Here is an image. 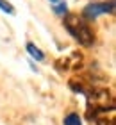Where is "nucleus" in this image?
<instances>
[{
	"label": "nucleus",
	"instance_id": "f257e3e1",
	"mask_svg": "<svg viewBox=\"0 0 116 125\" xmlns=\"http://www.w3.org/2000/svg\"><path fill=\"white\" fill-rule=\"evenodd\" d=\"M64 25H66L68 32L72 34L80 45H84V47L93 45L95 34H93V31L89 29V25H88V21H86L84 16H80V14H66Z\"/></svg>",
	"mask_w": 116,
	"mask_h": 125
},
{
	"label": "nucleus",
	"instance_id": "f03ea898",
	"mask_svg": "<svg viewBox=\"0 0 116 125\" xmlns=\"http://www.w3.org/2000/svg\"><path fill=\"white\" fill-rule=\"evenodd\" d=\"M107 13H114V0H109V2H93L89 5L84 7V18L86 20H95L102 14Z\"/></svg>",
	"mask_w": 116,
	"mask_h": 125
},
{
	"label": "nucleus",
	"instance_id": "7ed1b4c3",
	"mask_svg": "<svg viewBox=\"0 0 116 125\" xmlns=\"http://www.w3.org/2000/svg\"><path fill=\"white\" fill-rule=\"evenodd\" d=\"M27 52L32 55L36 61H43L45 59V54H43V50H39L34 43H27Z\"/></svg>",
	"mask_w": 116,
	"mask_h": 125
},
{
	"label": "nucleus",
	"instance_id": "20e7f679",
	"mask_svg": "<svg viewBox=\"0 0 116 125\" xmlns=\"http://www.w3.org/2000/svg\"><path fill=\"white\" fill-rule=\"evenodd\" d=\"M64 125H82V122H80V116L79 115L72 113V115H68L64 118Z\"/></svg>",
	"mask_w": 116,
	"mask_h": 125
},
{
	"label": "nucleus",
	"instance_id": "39448f33",
	"mask_svg": "<svg viewBox=\"0 0 116 125\" xmlns=\"http://www.w3.org/2000/svg\"><path fill=\"white\" fill-rule=\"evenodd\" d=\"M0 9H2L4 13H7V14H14V13H16L14 7H13L9 2H5V0H0Z\"/></svg>",
	"mask_w": 116,
	"mask_h": 125
},
{
	"label": "nucleus",
	"instance_id": "423d86ee",
	"mask_svg": "<svg viewBox=\"0 0 116 125\" xmlns=\"http://www.w3.org/2000/svg\"><path fill=\"white\" fill-rule=\"evenodd\" d=\"M55 13L63 16V14H64V13H66V5H64V4H61V5H57V7H55Z\"/></svg>",
	"mask_w": 116,
	"mask_h": 125
},
{
	"label": "nucleus",
	"instance_id": "0eeeda50",
	"mask_svg": "<svg viewBox=\"0 0 116 125\" xmlns=\"http://www.w3.org/2000/svg\"><path fill=\"white\" fill-rule=\"evenodd\" d=\"M50 2H52V4H55V2H57V0H50Z\"/></svg>",
	"mask_w": 116,
	"mask_h": 125
}]
</instances>
